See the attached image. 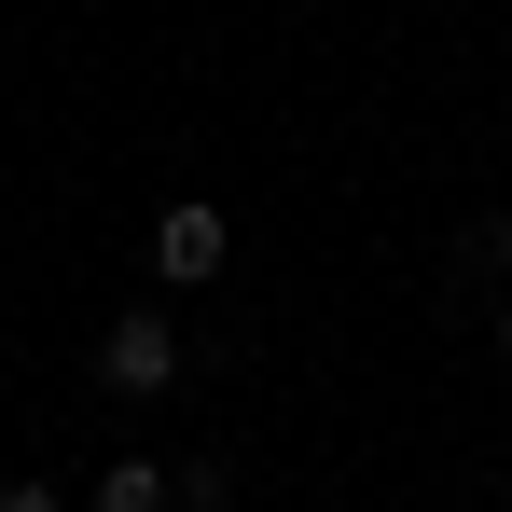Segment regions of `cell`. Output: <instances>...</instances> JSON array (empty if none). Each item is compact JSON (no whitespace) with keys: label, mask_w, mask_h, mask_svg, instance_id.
I'll return each mask as SVG.
<instances>
[{"label":"cell","mask_w":512,"mask_h":512,"mask_svg":"<svg viewBox=\"0 0 512 512\" xmlns=\"http://www.w3.org/2000/svg\"><path fill=\"white\" fill-rule=\"evenodd\" d=\"M97 374H111L125 402H153V388H180V333L153 319V305H125V319L97 333Z\"/></svg>","instance_id":"6da1fadb"},{"label":"cell","mask_w":512,"mask_h":512,"mask_svg":"<svg viewBox=\"0 0 512 512\" xmlns=\"http://www.w3.org/2000/svg\"><path fill=\"white\" fill-rule=\"evenodd\" d=\"M97 512H180V471H167V457H111Z\"/></svg>","instance_id":"3957f363"},{"label":"cell","mask_w":512,"mask_h":512,"mask_svg":"<svg viewBox=\"0 0 512 512\" xmlns=\"http://www.w3.org/2000/svg\"><path fill=\"white\" fill-rule=\"evenodd\" d=\"M443 277H512V208H485V222L457 236V263H443Z\"/></svg>","instance_id":"277c9868"},{"label":"cell","mask_w":512,"mask_h":512,"mask_svg":"<svg viewBox=\"0 0 512 512\" xmlns=\"http://www.w3.org/2000/svg\"><path fill=\"white\" fill-rule=\"evenodd\" d=\"M499 360H512V305H499Z\"/></svg>","instance_id":"8992f818"},{"label":"cell","mask_w":512,"mask_h":512,"mask_svg":"<svg viewBox=\"0 0 512 512\" xmlns=\"http://www.w3.org/2000/svg\"><path fill=\"white\" fill-rule=\"evenodd\" d=\"M153 277H167V291H194V277H222V208H208V194H180L167 222H153Z\"/></svg>","instance_id":"7a4b0ae2"},{"label":"cell","mask_w":512,"mask_h":512,"mask_svg":"<svg viewBox=\"0 0 512 512\" xmlns=\"http://www.w3.org/2000/svg\"><path fill=\"white\" fill-rule=\"evenodd\" d=\"M180 512H236V471L222 457H180Z\"/></svg>","instance_id":"5b68a950"}]
</instances>
